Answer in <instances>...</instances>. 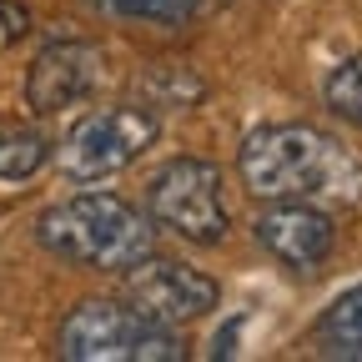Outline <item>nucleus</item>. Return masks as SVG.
<instances>
[{"instance_id": "nucleus-7", "label": "nucleus", "mask_w": 362, "mask_h": 362, "mask_svg": "<svg viewBox=\"0 0 362 362\" xmlns=\"http://www.w3.org/2000/svg\"><path fill=\"white\" fill-rule=\"evenodd\" d=\"M257 242L277 257L282 267L292 272H312L322 267L337 247V221L327 206L317 202H272L262 216H257Z\"/></svg>"}, {"instance_id": "nucleus-6", "label": "nucleus", "mask_w": 362, "mask_h": 362, "mask_svg": "<svg viewBox=\"0 0 362 362\" xmlns=\"http://www.w3.org/2000/svg\"><path fill=\"white\" fill-rule=\"evenodd\" d=\"M121 292H126L131 307H141L146 317H156L166 327L197 322L221 297L216 277H206L202 267H187V262H166V257H141L136 267H126Z\"/></svg>"}, {"instance_id": "nucleus-3", "label": "nucleus", "mask_w": 362, "mask_h": 362, "mask_svg": "<svg viewBox=\"0 0 362 362\" xmlns=\"http://www.w3.org/2000/svg\"><path fill=\"white\" fill-rule=\"evenodd\" d=\"M66 362H181L187 342L176 327L146 317L131 302H81L56 337Z\"/></svg>"}, {"instance_id": "nucleus-2", "label": "nucleus", "mask_w": 362, "mask_h": 362, "mask_svg": "<svg viewBox=\"0 0 362 362\" xmlns=\"http://www.w3.org/2000/svg\"><path fill=\"white\" fill-rule=\"evenodd\" d=\"M35 237L45 252L66 262L96 267V272H126L156 247V226L146 211H136L126 197L111 192H81L71 202L45 206L35 221Z\"/></svg>"}, {"instance_id": "nucleus-8", "label": "nucleus", "mask_w": 362, "mask_h": 362, "mask_svg": "<svg viewBox=\"0 0 362 362\" xmlns=\"http://www.w3.org/2000/svg\"><path fill=\"white\" fill-rule=\"evenodd\" d=\"M101 86V51L90 40H56L35 56L25 76V106L35 116H56L76 101H86Z\"/></svg>"}, {"instance_id": "nucleus-13", "label": "nucleus", "mask_w": 362, "mask_h": 362, "mask_svg": "<svg viewBox=\"0 0 362 362\" xmlns=\"http://www.w3.org/2000/svg\"><path fill=\"white\" fill-rule=\"evenodd\" d=\"M25 30H30V11L16 6V0H0V51H6V45H16Z\"/></svg>"}, {"instance_id": "nucleus-4", "label": "nucleus", "mask_w": 362, "mask_h": 362, "mask_svg": "<svg viewBox=\"0 0 362 362\" xmlns=\"http://www.w3.org/2000/svg\"><path fill=\"white\" fill-rule=\"evenodd\" d=\"M161 136L156 111L146 106H101L81 116L66 141H61V171L71 181H106L116 171H126L131 161H141Z\"/></svg>"}, {"instance_id": "nucleus-10", "label": "nucleus", "mask_w": 362, "mask_h": 362, "mask_svg": "<svg viewBox=\"0 0 362 362\" xmlns=\"http://www.w3.org/2000/svg\"><path fill=\"white\" fill-rule=\"evenodd\" d=\"M51 161V141L35 126H0V181H25Z\"/></svg>"}, {"instance_id": "nucleus-1", "label": "nucleus", "mask_w": 362, "mask_h": 362, "mask_svg": "<svg viewBox=\"0 0 362 362\" xmlns=\"http://www.w3.org/2000/svg\"><path fill=\"white\" fill-rule=\"evenodd\" d=\"M242 187L262 202H317V206H352L362 197V156L342 136L282 121L257 126L237 151Z\"/></svg>"}, {"instance_id": "nucleus-9", "label": "nucleus", "mask_w": 362, "mask_h": 362, "mask_svg": "<svg viewBox=\"0 0 362 362\" xmlns=\"http://www.w3.org/2000/svg\"><path fill=\"white\" fill-rule=\"evenodd\" d=\"M317 352L337 362H362V282L317 317Z\"/></svg>"}, {"instance_id": "nucleus-11", "label": "nucleus", "mask_w": 362, "mask_h": 362, "mask_svg": "<svg viewBox=\"0 0 362 362\" xmlns=\"http://www.w3.org/2000/svg\"><path fill=\"white\" fill-rule=\"evenodd\" d=\"M322 101L332 116L362 126V56H347L342 66H332V76L322 81Z\"/></svg>"}, {"instance_id": "nucleus-5", "label": "nucleus", "mask_w": 362, "mask_h": 362, "mask_svg": "<svg viewBox=\"0 0 362 362\" xmlns=\"http://www.w3.org/2000/svg\"><path fill=\"white\" fill-rule=\"evenodd\" d=\"M146 206H151V221L176 232L181 242H197V247H211L226 237V202H221V171L202 156H176L166 161L151 187H146Z\"/></svg>"}, {"instance_id": "nucleus-12", "label": "nucleus", "mask_w": 362, "mask_h": 362, "mask_svg": "<svg viewBox=\"0 0 362 362\" xmlns=\"http://www.w3.org/2000/svg\"><path fill=\"white\" fill-rule=\"evenodd\" d=\"M96 11L106 16H121V21H151V25H176L187 21L202 0H90Z\"/></svg>"}]
</instances>
